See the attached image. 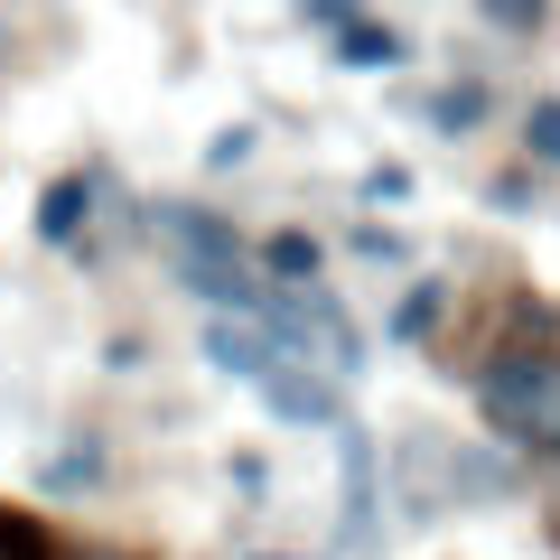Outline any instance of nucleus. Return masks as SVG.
Here are the masks:
<instances>
[{
	"mask_svg": "<svg viewBox=\"0 0 560 560\" xmlns=\"http://www.w3.org/2000/svg\"><path fill=\"white\" fill-rule=\"evenodd\" d=\"M253 393L271 401L280 420H300V430H337V420H346V401H337V383H327V374H308V364H271V374H261Z\"/></svg>",
	"mask_w": 560,
	"mask_h": 560,
	"instance_id": "nucleus-3",
	"label": "nucleus"
},
{
	"mask_svg": "<svg viewBox=\"0 0 560 560\" xmlns=\"http://www.w3.org/2000/svg\"><path fill=\"white\" fill-rule=\"evenodd\" d=\"M486 28H504V38H541L551 28V0H477Z\"/></svg>",
	"mask_w": 560,
	"mask_h": 560,
	"instance_id": "nucleus-15",
	"label": "nucleus"
},
{
	"mask_svg": "<svg viewBox=\"0 0 560 560\" xmlns=\"http://www.w3.org/2000/svg\"><path fill=\"white\" fill-rule=\"evenodd\" d=\"M541 533H551V551H560V458H551V477H541Z\"/></svg>",
	"mask_w": 560,
	"mask_h": 560,
	"instance_id": "nucleus-17",
	"label": "nucleus"
},
{
	"mask_svg": "<svg viewBox=\"0 0 560 560\" xmlns=\"http://www.w3.org/2000/svg\"><path fill=\"white\" fill-rule=\"evenodd\" d=\"M94 477H103V448H94V440H75L66 458H47V467H38L47 495H75V486H94Z\"/></svg>",
	"mask_w": 560,
	"mask_h": 560,
	"instance_id": "nucleus-14",
	"label": "nucleus"
},
{
	"mask_svg": "<svg viewBox=\"0 0 560 560\" xmlns=\"http://www.w3.org/2000/svg\"><path fill=\"white\" fill-rule=\"evenodd\" d=\"M150 243L168 253V271H178L187 290L215 308V318H261V290H271V280H253L243 234L215 215V206H187V197L150 206Z\"/></svg>",
	"mask_w": 560,
	"mask_h": 560,
	"instance_id": "nucleus-2",
	"label": "nucleus"
},
{
	"mask_svg": "<svg viewBox=\"0 0 560 560\" xmlns=\"http://www.w3.org/2000/svg\"><path fill=\"white\" fill-rule=\"evenodd\" d=\"M300 10H308V20H318V28H346V20H364L355 0H300Z\"/></svg>",
	"mask_w": 560,
	"mask_h": 560,
	"instance_id": "nucleus-18",
	"label": "nucleus"
},
{
	"mask_svg": "<svg viewBox=\"0 0 560 560\" xmlns=\"http://www.w3.org/2000/svg\"><path fill=\"white\" fill-rule=\"evenodd\" d=\"M523 160L560 168V94H533V113H523Z\"/></svg>",
	"mask_w": 560,
	"mask_h": 560,
	"instance_id": "nucleus-13",
	"label": "nucleus"
},
{
	"mask_svg": "<svg viewBox=\"0 0 560 560\" xmlns=\"http://www.w3.org/2000/svg\"><path fill=\"white\" fill-rule=\"evenodd\" d=\"M318 234H300V224H280L271 243H261V271H271V290H308V280H318Z\"/></svg>",
	"mask_w": 560,
	"mask_h": 560,
	"instance_id": "nucleus-8",
	"label": "nucleus"
},
{
	"mask_svg": "<svg viewBox=\"0 0 560 560\" xmlns=\"http://www.w3.org/2000/svg\"><path fill=\"white\" fill-rule=\"evenodd\" d=\"M0 66H20V38H10V20H0Z\"/></svg>",
	"mask_w": 560,
	"mask_h": 560,
	"instance_id": "nucleus-20",
	"label": "nucleus"
},
{
	"mask_svg": "<svg viewBox=\"0 0 560 560\" xmlns=\"http://www.w3.org/2000/svg\"><path fill=\"white\" fill-rule=\"evenodd\" d=\"M206 364L234 374V383H261L271 364H290V355L271 346V327H261V318H206Z\"/></svg>",
	"mask_w": 560,
	"mask_h": 560,
	"instance_id": "nucleus-4",
	"label": "nucleus"
},
{
	"mask_svg": "<svg viewBox=\"0 0 560 560\" xmlns=\"http://www.w3.org/2000/svg\"><path fill=\"white\" fill-rule=\"evenodd\" d=\"M94 168H75V178H57V187H47V197H38V243H75L84 234V215H94Z\"/></svg>",
	"mask_w": 560,
	"mask_h": 560,
	"instance_id": "nucleus-6",
	"label": "nucleus"
},
{
	"mask_svg": "<svg viewBox=\"0 0 560 560\" xmlns=\"http://www.w3.org/2000/svg\"><path fill=\"white\" fill-rule=\"evenodd\" d=\"M477 411L504 448H523L541 467L560 458V327H551V308H514V327L486 346Z\"/></svg>",
	"mask_w": 560,
	"mask_h": 560,
	"instance_id": "nucleus-1",
	"label": "nucleus"
},
{
	"mask_svg": "<svg viewBox=\"0 0 560 560\" xmlns=\"http://www.w3.org/2000/svg\"><path fill=\"white\" fill-rule=\"evenodd\" d=\"M514 458H495V448H448V495H486V504H495V495H514Z\"/></svg>",
	"mask_w": 560,
	"mask_h": 560,
	"instance_id": "nucleus-9",
	"label": "nucleus"
},
{
	"mask_svg": "<svg viewBox=\"0 0 560 560\" xmlns=\"http://www.w3.org/2000/svg\"><path fill=\"white\" fill-rule=\"evenodd\" d=\"M355 253H364V261H401V243L383 234V224H364V234H355Z\"/></svg>",
	"mask_w": 560,
	"mask_h": 560,
	"instance_id": "nucleus-19",
	"label": "nucleus"
},
{
	"mask_svg": "<svg viewBox=\"0 0 560 560\" xmlns=\"http://www.w3.org/2000/svg\"><path fill=\"white\" fill-rule=\"evenodd\" d=\"M0 560H66L57 533H47L38 514H20V504H0Z\"/></svg>",
	"mask_w": 560,
	"mask_h": 560,
	"instance_id": "nucleus-11",
	"label": "nucleus"
},
{
	"mask_svg": "<svg viewBox=\"0 0 560 560\" xmlns=\"http://www.w3.org/2000/svg\"><path fill=\"white\" fill-rule=\"evenodd\" d=\"M430 121H440L448 140H458V131H477V121H486V84H477V75L440 84V94H430Z\"/></svg>",
	"mask_w": 560,
	"mask_h": 560,
	"instance_id": "nucleus-12",
	"label": "nucleus"
},
{
	"mask_svg": "<svg viewBox=\"0 0 560 560\" xmlns=\"http://www.w3.org/2000/svg\"><path fill=\"white\" fill-rule=\"evenodd\" d=\"M66 560H131V551H66Z\"/></svg>",
	"mask_w": 560,
	"mask_h": 560,
	"instance_id": "nucleus-21",
	"label": "nucleus"
},
{
	"mask_svg": "<svg viewBox=\"0 0 560 560\" xmlns=\"http://www.w3.org/2000/svg\"><path fill=\"white\" fill-rule=\"evenodd\" d=\"M337 458H346V551H374V440L355 420H337Z\"/></svg>",
	"mask_w": 560,
	"mask_h": 560,
	"instance_id": "nucleus-5",
	"label": "nucleus"
},
{
	"mask_svg": "<svg viewBox=\"0 0 560 560\" xmlns=\"http://www.w3.org/2000/svg\"><path fill=\"white\" fill-rule=\"evenodd\" d=\"M440 318H448V280H411L383 337H393V346H420V337H430V327H440Z\"/></svg>",
	"mask_w": 560,
	"mask_h": 560,
	"instance_id": "nucleus-10",
	"label": "nucleus"
},
{
	"mask_svg": "<svg viewBox=\"0 0 560 560\" xmlns=\"http://www.w3.org/2000/svg\"><path fill=\"white\" fill-rule=\"evenodd\" d=\"M401 197H411V168H393V160L364 168V206H401Z\"/></svg>",
	"mask_w": 560,
	"mask_h": 560,
	"instance_id": "nucleus-16",
	"label": "nucleus"
},
{
	"mask_svg": "<svg viewBox=\"0 0 560 560\" xmlns=\"http://www.w3.org/2000/svg\"><path fill=\"white\" fill-rule=\"evenodd\" d=\"M401 57H411V47H401V28H383V20H346L337 28V66H355V75H393Z\"/></svg>",
	"mask_w": 560,
	"mask_h": 560,
	"instance_id": "nucleus-7",
	"label": "nucleus"
}]
</instances>
